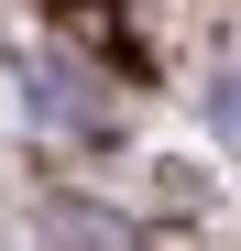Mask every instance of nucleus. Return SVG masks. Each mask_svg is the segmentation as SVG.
Instances as JSON below:
<instances>
[{
	"label": "nucleus",
	"mask_w": 241,
	"mask_h": 251,
	"mask_svg": "<svg viewBox=\"0 0 241 251\" xmlns=\"http://www.w3.org/2000/svg\"><path fill=\"white\" fill-rule=\"evenodd\" d=\"M219 120H230V131H241V88H219Z\"/></svg>",
	"instance_id": "1"
}]
</instances>
